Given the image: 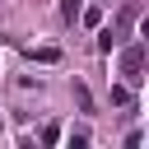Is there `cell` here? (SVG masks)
Wrapping results in <instances>:
<instances>
[{"mask_svg": "<svg viewBox=\"0 0 149 149\" xmlns=\"http://www.w3.org/2000/svg\"><path fill=\"white\" fill-rule=\"evenodd\" d=\"M112 102H116V107H130V88H126V84H112Z\"/></svg>", "mask_w": 149, "mask_h": 149, "instance_id": "cell-3", "label": "cell"}, {"mask_svg": "<svg viewBox=\"0 0 149 149\" xmlns=\"http://www.w3.org/2000/svg\"><path fill=\"white\" fill-rule=\"evenodd\" d=\"M74 102H79V112H93V93L84 84H74Z\"/></svg>", "mask_w": 149, "mask_h": 149, "instance_id": "cell-2", "label": "cell"}, {"mask_svg": "<svg viewBox=\"0 0 149 149\" xmlns=\"http://www.w3.org/2000/svg\"><path fill=\"white\" fill-rule=\"evenodd\" d=\"M74 9H79V0H65V19H74Z\"/></svg>", "mask_w": 149, "mask_h": 149, "instance_id": "cell-4", "label": "cell"}, {"mask_svg": "<svg viewBox=\"0 0 149 149\" xmlns=\"http://www.w3.org/2000/svg\"><path fill=\"white\" fill-rule=\"evenodd\" d=\"M140 61H144V51H140V47H130V51H126V61H121V70H126L130 79H140Z\"/></svg>", "mask_w": 149, "mask_h": 149, "instance_id": "cell-1", "label": "cell"}]
</instances>
